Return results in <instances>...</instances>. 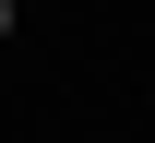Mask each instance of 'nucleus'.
I'll return each mask as SVG.
<instances>
[{"label":"nucleus","mask_w":155,"mask_h":143,"mask_svg":"<svg viewBox=\"0 0 155 143\" xmlns=\"http://www.w3.org/2000/svg\"><path fill=\"white\" fill-rule=\"evenodd\" d=\"M0 36H12V0H0Z\"/></svg>","instance_id":"obj_1"}]
</instances>
